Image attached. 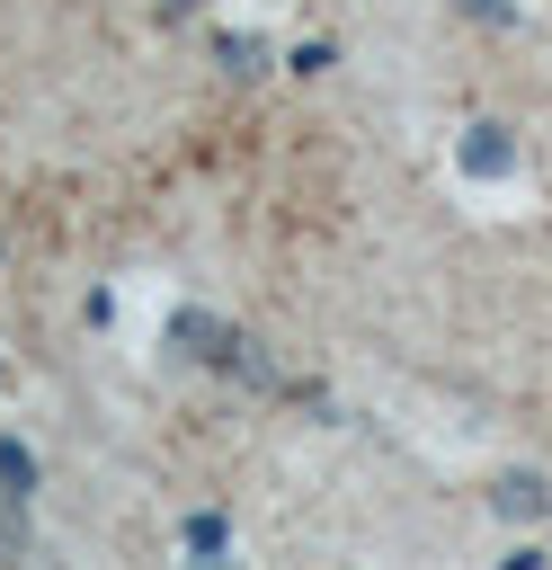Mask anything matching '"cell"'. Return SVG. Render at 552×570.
<instances>
[{"label": "cell", "mask_w": 552, "mask_h": 570, "mask_svg": "<svg viewBox=\"0 0 552 570\" xmlns=\"http://www.w3.org/2000/svg\"><path fill=\"white\" fill-rule=\"evenodd\" d=\"M454 169H463V178H507V169H516V142H507V125H472V134L454 142Z\"/></svg>", "instance_id": "2"}, {"label": "cell", "mask_w": 552, "mask_h": 570, "mask_svg": "<svg viewBox=\"0 0 552 570\" xmlns=\"http://www.w3.org/2000/svg\"><path fill=\"white\" fill-rule=\"evenodd\" d=\"M18 552H27V499L0 481V561H18Z\"/></svg>", "instance_id": "4"}, {"label": "cell", "mask_w": 552, "mask_h": 570, "mask_svg": "<svg viewBox=\"0 0 552 570\" xmlns=\"http://www.w3.org/2000/svg\"><path fill=\"white\" fill-rule=\"evenodd\" d=\"M169 347H178V356H196V365H223V374L267 383V356H258L231 321H214V312H169Z\"/></svg>", "instance_id": "1"}, {"label": "cell", "mask_w": 552, "mask_h": 570, "mask_svg": "<svg viewBox=\"0 0 552 570\" xmlns=\"http://www.w3.org/2000/svg\"><path fill=\"white\" fill-rule=\"evenodd\" d=\"M463 9H472L481 27H507V18H516V0H463Z\"/></svg>", "instance_id": "8"}, {"label": "cell", "mask_w": 552, "mask_h": 570, "mask_svg": "<svg viewBox=\"0 0 552 570\" xmlns=\"http://www.w3.org/2000/svg\"><path fill=\"white\" fill-rule=\"evenodd\" d=\"M0 481H9L18 499H36V454H27L18 436H0Z\"/></svg>", "instance_id": "5"}, {"label": "cell", "mask_w": 552, "mask_h": 570, "mask_svg": "<svg viewBox=\"0 0 552 570\" xmlns=\"http://www.w3.org/2000/svg\"><path fill=\"white\" fill-rule=\"evenodd\" d=\"M214 53H223V71H258V62H267L258 36H214Z\"/></svg>", "instance_id": "6"}, {"label": "cell", "mask_w": 552, "mask_h": 570, "mask_svg": "<svg viewBox=\"0 0 552 570\" xmlns=\"http://www.w3.org/2000/svg\"><path fill=\"white\" fill-rule=\"evenodd\" d=\"M490 508H499L507 525H543V508H552V490H543L534 472H499V490H490Z\"/></svg>", "instance_id": "3"}, {"label": "cell", "mask_w": 552, "mask_h": 570, "mask_svg": "<svg viewBox=\"0 0 552 570\" xmlns=\"http://www.w3.org/2000/svg\"><path fill=\"white\" fill-rule=\"evenodd\" d=\"M187 552L214 561V552H223V517H187Z\"/></svg>", "instance_id": "7"}]
</instances>
